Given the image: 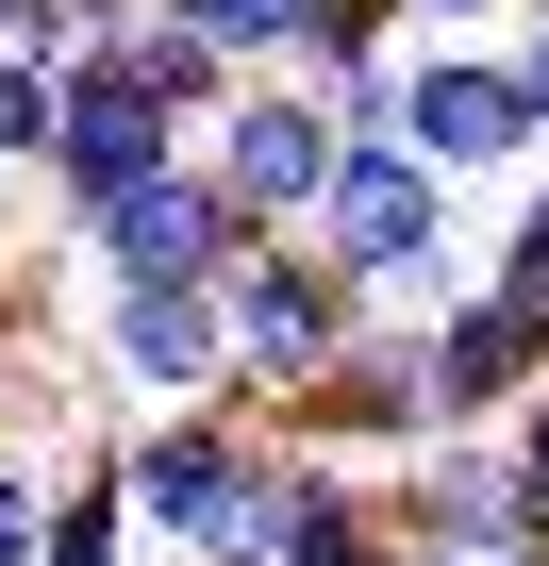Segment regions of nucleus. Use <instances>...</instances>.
I'll list each match as a JSON object with an SVG mask.
<instances>
[{
  "mask_svg": "<svg viewBox=\"0 0 549 566\" xmlns=\"http://www.w3.org/2000/svg\"><path fill=\"white\" fill-rule=\"evenodd\" d=\"M101 450H117V500H134L150 566H266V549H284V483H300V450H284V417H266L250 384H233V400L117 417Z\"/></svg>",
  "mask_w": 549,
  "mask_h": 566,
  "instance_id": "f257e3e1",
  "label": "nucleus"
},
{
  "mask_svg": "<svg viewBox=\"0 0 549 566\" xmlns=\"http://www.w3.org/2000/svg\"><path fill=\"white\" fill-rule=\"evenodd\" d=\"M317 250L367 283V317H433L466 283V233H450V167L416 134H350L334 184H317Z\"/></svg>",
  "mask_w": 549,
  "mask_h": 566,
  "instance_id": "f03ea898",
  "label": "nucleus"
},
{
  "mask_svg": "<svg viewBox=\"0 0 549 566\" xmlns=\"http://www.w3.org/2000/svg\"><path fill=\"white\" fill-rule=\"evenodd\" d=\"M84 384H101L117 417H167V400H233V334H217V283L84 266Z\"/></svg>",
  "mask_w": 549,
  "mask_h": 566,
  "instance_id": "7ed1b4c3",
  "label": "nucleus"
},
{
  "mask_svg": "<svg viewBox=\"0 0 549 566\" xmlns=\"http://www.w3.org/2000/svg\"><path fill=\"white\" fill-rule=\"evenodd\" d=\"M217 334H233V384H250V400H284V384H317V367L367 334V283H350L317 233H250V250L217 266Z\"/></svg>",
  "mask_w": 549,
  "mask_h": 566,
  "instance_id": "20e7f679",
  "label": "nucleus"
},
{
  "mask_svg": "<svg viewBox=\"0 0 549 566\" xmlns=\"http://www.w3.org/2000/svg\"><path fill=\"white\" fill-rule=\"evenodd\" d=\"M183 150L233 184V217H250V233H317V184H334L350 117H334V84H300V67H233V101H217Z\"/></svg>",
  "mask_w": 549,
  "mask_h": 566,
  "instance_id": "39448f33",
  "label": "nucleus"
},
{
  "mask_svg": "<svg viewBox=\"0 0 549 566\" xmlns=\"http://www.w3.org/2000/svg\"><path fill=\"white\" fill-rule=\"evenodd\" d=\"M400 134H416L450 184H516V167L549 150L516 34H400Z\"/></svg>",
  "mask_w": 549,
  "mask_h": 566,
  "instance_id": "423d86ee",
  "label": "nucleus"
},
{
  "mask_svg": "<svg viewBox=\"0 0 549 566\" xmlns=\"http://www.w3.org/2000/svg\"><path fill=\"white\" fill-rule=\"evenodd\" d=\"M383 500H400V533H433V549L549 566V483H532L516 433H416V450L383 467Z\"/></svg>",
  "mask_w": 549,
  "mask_h": 566,
  "instance_id": "0eeeda50",
  "label": "nucleus"
},
{
  "mask_svg": "<svg viewBox=\"0 0 549 566\" xmlns=\"http://www.w3.org/2000/svg\"><path fill=\"white\" fill-rule=\"evenodd\" d=\"M284 417V450H334V467H400L416 433H433V350H416V317H367L317 384H284L266 400Z\"/></svg>",
  "mask_w": 549,
  "mask_h": 566,
  "instance_id": "6e6552de",
  "label": "nucleus"
},
{
  "mask_svg": "<svg viewBox=\"0 0 549 566\" xmlns=\"http://www.w3.org/2000/svg\"><path fill=\"white\" fill-rule=\"evenodd\" d=\"M167 150H183V117H167V101H150V84L101 51V34H84V51H67V117H51V167H34L51 233H84V217H101L117 184H150Z\"/></svg>",
  "mask_w": 549,
  "mask_h": 566,
  "instance_id": "1a4fd4ad",
  "label": "nucleus"
},
{
  "mask_svg": "<svg viewBox=\"0 0 549 566\" xmlns=\"http://www.w3.org/2000/svg\"><path fill=\"white\" fill-rule=\"evenodd\" d=\"M416 350H433V433H499V417L549 384V317H532V301H499L483 266L416 317Z\"/></svg>",
  "mask_w": 549,
  "mask_h": 566,
  "instance_id": "9d476101",
  "label": "nucleus"
},
{
  "mask_svg": "<svg viewBox=\"0 0 549 566\" xmlns=\"http://www.w3.org/2000/svg\"><path fill=\"white\" fill-rule=\"evenodd\" d=\"M67 250H84V266H150V283H217V266L250 250V217H233V184H217L200 150H167V167H150V184H117Z\"/></svg>",
  "mask_w": 549,
  "mask_h": 566,
  "instance_id": "9b49d317",
  "label": "nucleus"
},
{
  "mask_svg": "<svg viewBox=\"0 0 549 566\" xmlns=\"http://www.w3.org/2000/svg\"><path fill=\"white\" fill-rule=\"evenodd\" d=\"M400 549V500H383V467H334V450H300V483H284V549L266 566H383Z\"/></svg>",
  "mask_w": 549,
  "mask_h": 566,
  "instance_id": "f8f14e48",
  "label": "nucleus"
},
{
  "mask_svg": "<svg viewBox=\"0 0 549 566\" xmlns=\"http://www.w3.org/2000/svg\"><path fill=\"white\" fill-rule=\"evenodd\" d=\"M101 51H117V67H134V84H150V101L183 117V134H200V117L233 101V51H217L200 18H167V0H117V18H101Z\"/></svg>",
  "mask_w": 549,
  "mask_h": 566,
  "instance_id": "ddd939ff",
  "label": "nucleus"
},
{
  "mask_svg": "<svg viewBox=\"0 0 549 566\" xmlns=\"http://www.w3.org/2000/svg\"><path fill=\"white\" fill-rule=\"evenodd\" d=\"M51 566H150V533L117 500V450H67L51 467Z\"/></svg>",
  "mask_w": 549,
  "mask_h": 566,
  "instance_id": "4468645a",
  "label": "nucleus"
},
{
  "mask_svg": "<svg viewBox=\"0 0 549 566\" xmlns=\"http://www.w3.org/2000/svg\"><path fill=\"white\" fill-rule=\"evenodd\" d=\"M284 67H300V84H334V101H350V84H383V67H400V0H300Z\"/></svg>",
  "mask_w": 549,
  "mask_h": 566,
  "instance_id": "2eb2a0df",
  "label": "nucleus"
},
{
  "mask_svg": "<svg viewBox=\"0 0 549 566\" xmlns=\"http://www.w3.org/2000/svg\"><path fill=\"white\" fill-rule=\"evenodd\" d=\"M51 117H67V67H34V51H0V167H51Z\"/></svg>",
  "mask_w": 549,
  "mask_h": 566,
  "instance_id": "dca6fc26",
  "label": "nucleus"
},
{
  "mask_svg": "<svg viewBox=\"0 0 549 566\" xmlns=\"http://www.w3.org/2000/svg\"><path fill=\"white\" fill-rule=\"evenodd\" d=\"M483 283H499V301H532V317H549V167H516V217H499V250H483Z\"/></svg>",
  "mask_w": 549,
  "mask_h": 566,
  "instance_id": "f3484780",
  "label": "nucleus"
},
{
  "mask_svg": "<svg viewBox=\"0 0 549 566\" xmlns=\"http://www.w3.org/2000/svg\"><path fill=\"white\" fill-rule=\"evenodd\" d=\"M167 18H200L233 67H284V34H300V0H167Z\"/></svg>",
  "mask_w": 549,
  "mask_h": 566,
  "instance_id": "a211bd4d",
  "label": "nucleus"
},
{
  "mask_svg": "<svg viewBox=\"0 0 549 566\" xmlns=\"http://www.w3.org/2000/svg\"><path fill=\"white\" fill-rule=\"evenodd\" d=\"M0 566H51V467L0 450Z\"/></svg>",
  "mask_w": 549,
  "mask_h": 566,
  "instance_id": "6ab92c4d",
  "label": "nucleus"
},
{
  "mask_svg": "<svg viewBox=\"0 0 549 566\" xmlns=\"http://www.w3.org/2000/svg\"><path fill=\"white\" fill-rule=\"evenodd\" d=\"M400 34H516V0H400Z\"/></svg>",
  "mask_w": 549,
  "mask_h": 566,
  "instance_id": "aec40b11",
  "label": "nucleus"
},
{
  "mask_svg": "<svg viewBox=\"0 0 549 566\" xmlns=\"http://www.w3.org/2000/svg\"><path fill=\"white\" fill-rule=\"evenodd\" d=\"M516 67H532V117H549V0H516Z\"/></svg>",
  "mask_w": 549,
  "mask_h": 566,
  "instance_id": "412c9836",
  "label": "nucleus"
},
{
  "mask_svg": "<svg viewBox=\"0 0 549 566\" xmlns=\"http://www.w3.org/2000/svg\"><path fill=\"white\" fill-rule=\"evenodd\" d=\"M499 433H516V450H532V483H549V384H532V400H516Z\"/></svg>",
  "mask_w": 549,
  "mask_h": 566,
  "instance_id": "4be33fe9",
  "label": "nucleus"
},
{
  "mask_svg": "<svg viewBox=\"0 0 549 566\" xmlns=\"http://www.w3.org/2000/svg\"><path fill=\"white\" fill-rule=\"evenodd\" d=\"M383 566H483V549H433V533H400V549H383Z\"/></svg>",
  "mask_w": 549,
  "mask_h": 566,
  "instance_id": "5701e85b",
  "label": "nucleus"
}]
</instances>
